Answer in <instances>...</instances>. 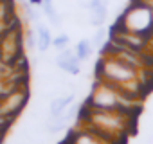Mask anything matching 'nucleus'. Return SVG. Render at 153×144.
<instances>
[{"instance_id": "6", "label": "nucleus", "mask_w": 153, "mask_h": 144, "mask_svg": "<svg viewBox=\"0 0 153 144\" xmlns=\"http://www.w3.org/2000/svg\"><path fill=\"white\" fill-rule=\"evenodd\" d=\"M67 43H68V36H67V34H59L58 38H54V40H52V45H54V47H58V49H63Z\"/></svg>"}, {"instance_id": "1", "label": "nucleus", "mask_w": 153, "mask_h": 144, "mask_svg": "<svg viewBox=\"0 0 153 144\" xmlns=\"http://www.w3.org/2000/svg\"><path fill=\"white\" fill-rule=\"evenodd\" d=\"M58 65H59V68L70 72V74H78L79 72V58L72 50H63L58 58Z\"/></svg>"}, {"instance_id": "4", "label": "nucleus", "mask_w": 153, "mask_h": 144, "mask_svg": "<svg viewBox=\"0 0 153 144\" xmlns=\"http://www.w3.org/2000/svg\"><path fill=\"white\" fill-rule=\"evenodd\" d=\"M74 101V96H65V97H59V99H54L52 103H51V115L52 117H58L59 114H63L67 108H68V105Z\"/></svg>"}, {"instance_id": "7", "label": "nucleus", "mask_w": 153, "mask_h": 144, "mask_svg": "<svg viewBox=\"0 0 153 144\" xmlns=\"http://www.w3.org/2000/svg\"><path fill=\"white\" fill-rule=\"evenodd\" d=\"M108 6V0H88V7H103Z\"/></svg>"}, {"instance_id": "3", "label": "nucleus", "mask_w": 153, "mask_h": 144, "mask_svg": "<svg viewBox=\"0 0 153 144\" xmlns=\"http://www.w3.org/2000/svg\"><path fill=\"white\" fill-rule=\"evenodd\" d=\"M108 16V6L103 7H88V22L96 27H101Z\"/></svg>"}, {"instance_id": "9", "label": "nucleus", "mask_w": 153, "mask_h": 144, "mask_svg": "<svg viewBox=\"0 0 153 144\" xmlns=\"http://www.w3.org/2000/svg\"><path fill=\"white\" fill-rule=\"evenodd\" d=\"M29 2H31V6H42L43 0H29Z\"/></svg>"}, {"instance_id": "2", "label": "nucleus", "mask_w": 153, "mask_h": 144, "mask_svg": "<svg viewBox=\"0 0 153 144\" xmlns=\"http://www.w3.org/2000/svg\"><path fill=\"white\" fill-rule=\"evenodd\" d=\"M52 43V36H51V31L47 25L40 24L38 25V36H36V45H38V50L40 52H45Z\"/></svg>"}, {"instance_id": "10", "label": "nucleus", "mask_w": 153, "mask_h": 144, "mask_svg": "<svg viewBox=\"0 0 153 144\" xmlns=\"http://www.w3.org/2000/svg\"><path fill=\"white\" fill-rule=\"evenodd\" d=\"M4 126H6V119H2V117H0V131L4 130Z\"/></svg>"}, {"instance_id": "5", "label": "nucleus", "mask_w": 153, "mask_h": 144, "mask_svg": "<svg viewBox=\"0 0 153 144\" xmlns=\"http://www.w3.org/2000/svg\"><path fill=\"white\" fill-rule=\"evenodd\" d=\"M92 52V43L88 40H81L78 45H76V56L79 59H87Z\"/></svg>"}, {"instance_id": "8", "label": "nucleus", "mask_w": 153, "mask_h": 144, "mask_svg": "<svg viewBox=\"0 0 153 144\" xmlns=\"http://www.w3.org/2000/svg\"><path fill=\"white\" fill-rule=\"evenodd\" d=\"M103 36H105V31H103V29H99V31L94 34V40H92V43H101Z\"/></svg>"}]
</instances>
